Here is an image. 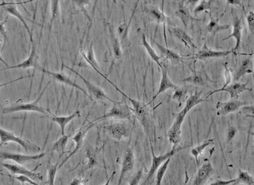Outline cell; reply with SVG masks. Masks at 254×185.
I'll use <instances>...</instances> for the list:
<instances>
[{"mask_svg": "<svg viewBox=\"0 0 254 185\" xmlns=\"http://www.w3.org/2000/svg\"><path fill=\"white\" fill-rule=\"evenodd\" d=\"M213 142H214V140L213 139L206 140V141H204L203 144H201V145L192 148V150H191V154H192V156H194V158H195L197 165H198V164H199L198 157H199L200 155L202 154L203 152L206 150V148H207V147L209 146L210 145H211Z\"/></svg>", "mask_w": 254, "mask_h": 185, "instance_id": "36", "label": "cell"}, {"mask_svg": "<svg viewBox=\"0 0 254 185\" xmlns=\"http://www.w3.org/2000/svg\"><path fill=\"white\" fill-rule=\"evenodd\" d=\"M7 18L4 21H1V25H0V34H1V38H3V40L1 41V46H3V41L5 43L6 41H7V31H6L5 25L6 22L7 21Z\"/></svg>", "mask_w": 254, "mask_h": 185, "instance_id": "47", "label": "cell"}, {"mask_svg": "<svg viewBox=\"0 0 254 185\" xmlns=\"http://www.w3.org/2000/svg\"><path fill=\"white\" fill-rule=\"evenodd\" d=\"M248 104L247 102H242L240 100L231 99L228 102H219L216 103V109H217L216 115L226 116L231 113L238 111L240 108Z\"/></svg>", "mask_w": 254, "mask_h": 185, "instance_id": "14", "label": "cell"}, {"mask_svg": "<svg viewBox=\"0 0 254 185\" xmlns=\"http://www.w3.org/2000/svg\"><path fill=\"white\" fill-rule=\"evenodd\" d=\"M251 134L254 136V132H251Z\"/></svg>", "mask_w": 254, "mask_h": 185, "instance_id": "55", "label": "cell"}, {"mask_svg": "<svg viewBox=\"0 0 254 185\" xmlns=\"http://www.w3.org/2000/svg\"><path fill=\"white\" fill-rule=\"evenodd\" d=\"M224 67H225V84L222 88H225L230 85L231 81H232V74H231V70L228 68V63L225 62L224 64Z\"/></svg>", "mask_w": 254, "mask_h": 185, "instance_id": "44", "label": "cell"}, {"mask_svg": "<svg viewBox=\"0 0 254 185\" xmlns=\"http://www.w3.org/2000/svg\"><path fill=\"white\" fill-rule=\"evenodd\" d=\"M135 164V158L133 150L131 148H127L124 153V159L121 164V173L118 179V185H121L123 180L126 176L129 174L134 169Z\"/></svg>", "mask_w": 254, "mask_h": 185, "instance_id": "20", "label": "cell"}, {"mask_svg": "<svg viewBox=\"0 0 254 185\" xmlns=\"http://www.w3.org/2000/svg\"><path fill=\"white\" fill-rule=\"evenodd\" d=\"M237 129L234 126H230L227 131L226 145H229L232 142L233 138L237 135Z\"/></svg>", "mask_w": 254, "mask_h": 185, "instance_id": "43", "label": "cell"}, {"mask_svg": "<svg viewBox=\"0 0 254 185\" xmlns=\"http://www.w3.org/2000/svg\"><path fill=\"white\" fill-rule=\"evenodd\" d=\"M138 3H139V1H137L136 4H135V8H134L133 12H132V15H131L130 18H129V21L127 22V21H124V22L121 23V25H118V28H117V36H118V39H120L121 42L128 41V35H129L131 22H132L135 11H136Z\"/></svg>", "mask_w": 254, "mask_h": 185, "instance_id": "30", "label": "cell"}, {"mask_svg": "<svg viewBox=\"0 0 254 185\" xmlns=\"http://www.w3.org/2000/svg\"><path fill=\"white\" fill-rule=\"evenodd\" d=\"M103 78L106 80L110 84H111L115 88V89L121 93L124 98L129 100V102L132 104V109L134 114H135V117L138 119V121L142 125L145 134L150 140V143H152L151 140L155 137V128L154 124H153V113H152L153 112V109L149 106L150 103H145L144 102H140V101L136 100V99L129 97L126 93L123 92L120 88H118V87L115 85L112 81H110L106 75H104Z\"/></svg>", "mask_w": 254, "mask_h": 185, "instance_id": "1", "label": "cell"}, {"mask_svg": "<svg viewBox=\"0 0 254 185\" xmlns=\"http://www.w3.org/2000/svg\"><path fill=\"white\" fill-rule=\"evenodd\" d=\"M169 31L171 36L177 39L180 43H183L187 49H197L193 39L183 28H178V27H170Z\"/></svg>", "mask_w": 254, "mask_h": 185, "instance_id": "21", "label": "cell"}, {"mask_svg": "<svg viewBox=\"0 0 254 185\" xmlns=\"http://www.w3.org/2000/svg\"><path fill=\"white\" fill-rule=\"evenodd\" d=\"M13 178L16 179L18 181L21 182L22 184L28 183V184L30 185H39L34 180H31L30 177H26V176L19 175L17 176V177H13Z\"/></svg>", "mask_w": 254, "mask_h": 185, "instance_id": "46", "label": "cell"}, {"mask_svg": "<svg viewBox=\"0 0 254 185\" xmlns=\"http://www.w3.org/2000/svg\"><path fill=\"white\" fill-rule=\"evenodd\" d=\"M234 54L233 49L231 51H214L212 49H208L207 44H204L202 49H200L197 53L191 57V59H195L197 60H208V59L212 58H220V57H226Z\"/></svg>", "mask_w": 254, "mask_h": 185, "instance_id": "18", "label": "cell"}, {"mask_svg": "<svg viewBox=\"0 0 254 185\" xmlns=\"http://www.w3.org/2000/svg\"><path fill=\"white\" fill-rule=\"evenodd\" d=\"M183 82H189L196 86L209 87L208 77L204 71L192 70V74L182 81Z\"/></svg>", "mask_w": 254, "mask_h": 185, "instance_id": "26", "label": "cell"}, {"mask_svg": "<svg viewBox=\"0 0 254 185\" xmlns=\"http://www.w3.org/2000/svg\"><path fill=\"white\" fill-rule=\"evenodd\" d=\"M0 138H1V145H6L8 143L12 142L19 144L27 152H39L41 150V148L37 144H33L30 141H25L22 138L15 135L13 132L3 128H1L0 130Z\"/></svg>", "mask_w": 254, "mask_h": 185, "instance_id": "7", "label": "cell"}, {"mask_svg": "<svg viewBox=\"0 0 254 185\" xmlns=\"http://www.w3.org/2000/svg\"><path fill=\"white\" fill-rule=\"evenodd\" d=\"M202 92L195 90L193 95L190 96L186 102L185 106L183 108V110L179 112L176 115L175 120L172 126L168 132V138H169V144L171 148H176L180 146V144L182 142V126L183 122L187 114L190 112L191 109H193L195 106L203 103V102H208L209 101L207 99L201 97Z\"/></svg>", "mask_w": 254, "mask_h": 185, "instance_id": "2", "label": "cell"}, {"mask_svg": "<svg viewBox=\"0 0 254 185\" xmlns=\"http://www.w3.org/2000/svg\"><path fill=\"white\" fill-rule=\"evenodd\" d=\"M115 171H114V172L112 173V174H111V177H110V178L108 179V180H107V182L106 183V184L103 185H111V182L112 181L113 178H114V175H115Z\"/></svg>", "mask_w": 254, "mask_h": 185, "instance_id": "54", "label": "cell"}, {"mask_svg": "<svg viewBox=\"0 0 254 185\" xmlns=\"http://www.w3.org/2000/svg\"><path fill=\"white\" fill-rule=\"evenodd\" d=\"M59 160L55 164H52L50 162H48L46 165L48 172V185H55V179L56 177L57 171L59 169Z\"/></svg>", "mask_w": 254, "mask_h": 185, "instance_id": "37", "label": "cell"}, {"mask_svg": "<svg viewBox=\"0 0 254 185\" xmlns=\"http://www.w3.org/2000/svg\"><path fill=\"white\" fill-rule=\"evenodd\" d=\"M225 12H226V10L224 11V13L218 19H214L211 17V21L208 22V25H207V28H206V29L209 34L215 35L217 33L226 31V30H228L231 28V25H229V24H224V25L219 24V21L223 17L224 15L225 14Z\"/></svg>", "mask_w": 254, "mask_h": 185, "instance_id": "31", "label": "cell"}, {"mask_svg": "<svg viewBox=\"0 0 254 185\" xmlns=\"http://www.w3.org/2000/svg\"><path fill=\"white\" fill-rule=\"evenodd\" d=\"M162 79H161L160 85H159V90L155 96L152 98V100L149 102V103H152L159 95L164 93L168 89L176 90L179 88L177 85L174 83L172 81L170 80L169 74H168V66L166 64H162Z\"/></svg>", "mask_w": 254, "mask_h": 185, "instance_id": "19", "label": "cell"}, {"mask_svg": "<svg viewBox=\"0 0 254 185\" xmlns=\"http://www.w3.org/2000/svg\"><path fill=\"white\" fill-rule=\"evenodd\" d=\"M69 138H70V135H62V137L60 138L58 141H55L52 145V153L56 151L59 154V159H61L66 153H70L71 152L66 150V147L69 142Z\"/></svg>", "mask_w": 254, "mask_h": 185, "instance_id": "33", "label": "cell"}, {"mask_svg": "<svg viewBox=\"0 0 254 185\" xmlns=\"http://www.w3.org/2000/svg\"><path fill=\"white\" fill-rule=\"evenodd\" d=\"M60 16V1H51V19L49 22V30H51L54 21H56Z\"/></svg>", "mask_w": 254, "mask_h": 185, "instance_id": "39", "label": "cell"}, {"mask_svg": "<svg viewBox=\"0 0 254 185\" xmlns=\"http://www.w3.org/2000/svg\"><path fill=\"white\" fill-rule=\"evenodd\" d=\"M143 175V168L139 169L129 182V185H139V182Z\"/></svg>", "mask_w": 254, "mask_h": 185, "instance_id": "45", "label": "cell"}, {"mask_svg": "<svg viewBox=\"0 0 254 185\" xmlns=\"http://www.w3.org/2000/svg\"><path fill=\"white\" fill-rule=\"evenodd\" d=\"M146 12L148 13V16L153 21H156L157 24H162L163 25L165 43H166V46H168L167 37H166V19H167L163 11V7H162V10H160L156 6H151L146 9Z\"/></svg>", "mask_w": 254, "mask_h": 185, "instance_id": "23", "label": "cell"}, {"mask_svg": "<svg viewBox=\"0 0 254 185\" xmlns=\"http://www.w3.org/2000/svg\"><path fill=\"white\" fill-rule=\"evenodd\" d=\"M1 166L8 170L11 174H20L30 177L34 181H43V176L40 173H37L34 171L27 169L23 165L11 164L1 163Z\"/></svg>", "mask_w": 254, "mask_h": 185, "instance_id": "16", "label": "cell"}, {"mask_svg": "<svg viewBox=\"0 0 254 185\" xmlns=\"http://www.w3.org/2000/svg\"><path fill=\"white\" fill-rule=\"evenodd\" d=\"M248 84L249 82H246V83H241V82H234L232 85H228L225 88H219V89L215 90V91H212V92L208 93L206 99H208L209 96L214 94L216 93L219 92H227L229 93L230 96H231V99H234V100H238L239 96L242 93L245 92V91H252V88H248Z\"/></svg>", "mask_w": 254, "mask_h": 185, "instance_id": "13", "label": "cell"}, {"mask_svg": "<svg viewBox=\"0 0 254 185\" xmlns=\"http://www.w3.org/2000/svg\"><path fill=\"white\" fill-rule=\"evenodd\" d=\"M142 45L144 46V48H145V50H146L149 57L151 58V60H153V61H154L157 64L158 67H159V68L161 70L162 65H163L162 63L160 62L162 57L158 55L156 51H155L154 49L152 48V46H150V43H149L148 41H147L146 36H145V34H144V33H142Z\"/></svg>", "mask_w": 254, "mask_h": 185, "instance_id": "34", "label": "cell"}, {"mask_svg": "<svg viewBox=\"0 0 254 185\" xmlns=\"http://www.w3.org/2000/svg\"><path fill=\"white\" fill-rule=\"evenodd\" d=\"M227 3H228V4H231V5L239 6V7H243L242 3L240 1H237V0H230V1H227Z\"/></svg>", "mask_w": 254, "mask_h": 185, "instance_id": "53", "label": "cell"}, {"mask_svg": "<svg viewBox=\"0 0 254 185\" xmlns=\"http://www.w3.org/2000/svg\"><path fill=\"white\" fill-rule=\"evenodd\" d=\"M97 123V122H96L95 120L89 122L87 123H84L81 128L76 131L74 136L72 138V140H73V142L75 143V145H75V148L69 153V156L66 157V159L63 160V162L60 164L59 168L64 166L68 160H69L72 156H74L82 148L84 145V141H85L86 135H87V132L90 131V129L92 128L94 125H96Z\"/></svg>", "mask_w": 254, "mask_h": 185, "instance_id": "8", "label": "cell"}, {"mask_svg": "<svg viewBox=\"0 0 254 185\" xmlns=\"http://www.w3.org/2000/svg\"><path fill=\"white\" fill-rule=\"evenodd\" d=\"M104 129L113 139L118 141L127 139L131 133L130 127L126 123L113 122L106 124Z\"/></svg>", "mask_w": 254, "mask_h": 185, "instance_id": "10", "label": "cell"}, {"mask_svg": "<svg viewBox=\"0 0 254 185\" xmlns=\"http://www.w3.org/2000/svg\"><path fill=\"white\" fill-rule=\"evenodd\" d=\"M247 22L249 25V31L254 37V11L250 12L247 16Z\"/></svg>", "mask_w": 254, "mask_h": 185, "instance_id": "48", "label": "cell"}, {"mask_svg": "<svg viewBox=\"0 0 254 185\" xmlns=\"http://www.w3.org/2000/svg\"><path fill=\"white\" fill-rule=\"evenodd\" d=\"M170 162H171V158L166 160L165 163L158 170L157 174H156V185H162V181H163V177L166 174L168 169Z\"/></svg>", "mask_w": 254, "mask_h": 185, "instance_id": "41", "label": "cell"}, {"mask_svg": "<svg viewBox=\"0 0 254 185\" xmlns=\"http://www.w3.org/2000/svg\"><path fill=\"white\" fill-rule=\"evenodd\" d=\"M52 81H49L46 84L45 88L40 93L39 97L34 102L31 103H19V102H11L8 103L7 106H4L2 109L3 114H12V113L21 112V111H26V112H38L46 116V117L50 114L51 111L49 109H45L41 105H40V102L41 101L42 97L45 93L48 86Z\"/></svg>", "mask_w": 254, "mask_h": 185, "instance_id": "3", "label": "cell"}, {"mask_svg": "<svg viewBox=\"0 0 254 185\" xmlns=\"http://www.w3.org/2000/svg\"><path fill=\"white\" fill-rule=\"evenodd\" d=\"M64 67H66V68L70 70V71L73 72L75 75H77L82 81H83L84 83H85L86 88L87 89V92H88V94L90 95V99L92 101L96 100L99 102H109L111 103H115L116 101L114 100V99H111L108 95L106 94V92L103 91L102 88H99L97 85H94L92 82H90L88 80L86 79L85 78H84L80 73H78V72L75 71L73 68L71 67H69V66L65 65L64 64Z\"/></svg>", "mask_w": 254, "mask_h": 185, "instance_id": "6", "label": "cell"}, {"mask_svg": "<svg viewBox=\"0 0 254 185\" xmlns=\"http://www.w3.org/2000/svg\"><path fill=\"white\" fill-rule=\"evenodd\" d=\"M154 44L157 46L159 50L160 51L161 55L162 57H164L166 60H169L173 64H179L182 63V60H183V57H181L177 52L171 50L167 47H164L162 46L160 43L156 42V41H153Z\"/></svg>", "mask_w": 254, "mask_h": 185, "instance_id": "28", "label": "cell"}, {"mask_svg": "<svg viewBox=\"0 0 254 185\" xmlns=\"http://www.w3.org/2000/svg\"><path fill=\"white\" fill-rule=\"evenodd\" d=\"M239 184L254 185V178L247 171L239 169L238 177L235 179V182L231 185H237Z\"/></svg>", "mask_w": 254, "mask_h": 185, "instance_id": "35", "label": "cell"}, {"mask_svg": "<svg viewBox=\"0 0 254 185\" xmlns=\"http://www.w3.org/2000/svg\"><path fill=\"white\" fill-rule=\"evenodd\" d=\"M187 92L183 88H180L179 86L178 88L174 90V94L171 96L173 100H176L179 103V106L183 104V102L185 100L186 96H187Z\"/></svg>", "mask_w": 254, "mask_h": 185, "instance_id": "42", "label": "cell"}, {"mask_svg": "<svg viewBox=\"0 0 254 185\" xmlns=\"http://www.w3.org/2000/svg\"><path fill=\"white\" fill-rule=\"evenodd\" d=\"M28 1H25V2H6V1H1V6L6 10L7 13L11 15V16H14L16 19L19 20L21 22H22L23 26L25 27V30H26L27 33H28V37H29L30 41L31 43L34 42V39H33L32 33H31V30H30L29 27H28V24H27L26 21L24 19L23 16H22V13L19 11L18 9V6L19 4H25L28 3Z\"/></svg>", "mask_w": 254, "mask_h": 185, "instance_id": "12", "label": "cell"}, {"mask_svg": "<svg viewBox=\"0 0 254 185\" xmlns=\"http://www.w3.org/2000/svg\"><path fill=\"white\" fill-rule=\"evenodd\" d=\"M79 117H81V111L79 109H77L73 114L68 116H57L51 112L50 114L48 116L47 118L50 120L51 121L53 122V123L59 124L60 127H61V135H66L65 130H66V125L69 123H70L72 120Z\"/></svg>", "mask_w": 254, "mask_h": 185, "instance_id": "24", "label": "cell"}, {"mask_svg": "<svg viewBox=\"0 0 254 185\" xmlns=\"http://www.w3.org/2000/svg\"><path fill=\"white\" fill-rule=\"evenodd\" d=\"M234 182H235V179H234V180H228V181H225V180H217L216 181L211 183L209 185H231L233 184Z\"/></svg>", "mask_w": 254, "mask_h": 185, "instance_id": "50", "label": "cell"}, {"mask_svg": "<svg viewBox=\"0 0 254 185\" xmlns=\"http://www.w3.org/2000/svg\"><path fill=\"white\" fill-rule=\"evenodd\" d=\"M85 180H82V179L75 178L70 183V185H85Z\"/></svg>", "mask_w": 254, "mask_h": 185, "instance_id": "52", "label": "cell"}, {"mask_svg": "<svg viewBox=\"0 0 254 185\" xmlns=\"http://www.w3.org/2000/svg\"><path fill=\"white\" fill-rule=\"evenodd\" d=\"M185 1H181L178 3V6H177L174 15L176 17L180 20L184 26L187 28L189 25L193 22V21H201L202 20L195 19V17H193L191 14L188 7L185 4Z\"/></svg>", "mask_w": 254, "mask_h": 185, "instance_id": "22", "label": "cell"}, {"mask_svg": "<svg viewBox=\"0 0 254 185\" xmlns=\"http://www.w3.org/2000/svg\"><path fill=\"white\" fill-rule=\"evenodd\" d=\"M241 114L247 117H254V106H245L241 108Z\"/></svg>", "mask_w": 254, "mask_h": 185, "instance_id": "49", "label": "cell"}, {"mask_svg": "<svg viewBox=\"0 0 254 185\" xmlns=\"http://www.w3.org/2000/svg\"><path fill=\"white\" fill-rule=\"evenodd\" d=\"M134 116L135 114H134L132 107H130L127 103H126L125 102H116L114 103L112 108L110 109L109 111L94 120L99 123L102 120L114 118L127 120L131 122L133 119Z\"/></svg>", "mask_w": 254, "mask_h": 185, "instance_id": "4", "label": "cell"}, {"mask_svg": "<svg viewBox=\"0 0 254 185\" xmlns=\"http://www.w3.org/2000/svg\"><path fill=\"white\" fill-rule=\"evenodd\" d=\"M46 156V153H43L37 155H24L21 153H12V152L1 151V159L2 161L10 160L16 162L17 164L23 165L25 163H31L35 161L40 160Z\"/></svg>", "mask_w": 254, "mask_h": 185, "instance_id": "11", "label": "cell"}, {"mask_svg": "<svg viewBox=\"0 0 254 185\" xmlns=\"http://www.w3.org/2000/svg\"><path fill=\"white\" fill-rule=\"evenodd\" d=\"M31 43V49L30 55L28 56L26 60H24L22 62L16 65L7 66L1 70H10V69H23V70H27L28 68H34L35 70L41 71L43 67L40 65L39 63V55L37 54V46L34 42Z\"/></svg>", "mask_w": 254, "mask_h": 185, "instance_id": "9", "label": "cell"}, {"mask_svg": "<svg viewBox=\"0 0 254 185\" xmlns=\"http://www.w3.org/2000/svg\"><path fill=\"white\" fill-rule=\"evenodd\" d=\"M86 157H87V161H88V163H87L85 170L92 169V168H94L97 164V154H96L95 150H94V148L90 146L87 149Z\"/></svg>", "mask_w": 254, "mask_h": 185, "instance_id": "38", "label": "cell"}, {"mask_svg": "<svg viewBox=\"0 0 254 185\" xmlns=\"http://www.w3.org/2000/svg\"><path fill=\"white\" fill-rule=\"evenodd\" d=\"M254 73L253 62L250 58L246 59L242 62L238 70L234 75V81H238L240 78L247 74H252Z\"/></svg>", "mask_w": 254, "mask_h": 185, "instance_id": "32", "label": "cell"}, {"mask_svg": "<svg viewBox=\"0 0 254 185\" xmlns=\"http://www.w3.org/2000/svg\"><path fill=\"white\" fill-rule=\"evenodd\" d=\"M150 147H151L152 156H153V160H152V164L150 166V170H149L148 177H147L146 180L144 182L143 185H145L153 179V176L155 175L158 170L159 169L161 166L165 163L166 160L172 157L174 154L178 153L180 150H184V149L188 148V146H179L176 148H171L167 153L163 155H160V156H156L153 150V145L152 143H150Z\"/></svg>", "mask_w": 254, "mask_h": 185, "instance_id": "5", "label": "cell"}, {"mask_svg": "<svg viewBox=\"0 0 254 185\" xmlns=\"http://www.w3.org/2000/svg\"><path fill=\"white\" fill-rule=\"evenodd\" d=\"M42 73H43L44 74L48 75L49 77H51L52 78V80L54 81H57V82H61V83L65 84V85H69V86L73 87V88H76V89L79 90V91H82L85 96H87V97L90 98V95L88 94V93L86 91L85 89H84L83 88L80 86V85H78L75 81H73L70 77L68 76L67 75L65 74L64 73H55V72L49 71V70H46L45 68L42 69L41 71Z\"/></svg>", "mask_w": 254, "mask_h": 185, "instance_id": "15", "label": "cell"}, {"mask_svg": "<svg viewBox=\"0 0 254 185\" xmlns=\"http://www.w3.org/2000/svg\"><path fill=\"white\" fill-rule=\"evenodd\" d=\"M73 3H75V4H78V6H79V7H80L81 10H83L84 13H85L86 16H87V18H88V19L90 20V16H89V15L87 14V11H86V10L85 9V4H90V1H73Z\"/></svg>", "mask_w": 254, "mask_h": 185, "instance_id": "51", "label": "cell"}, {"mask_svg": "<svg viewBox=\"0 0 254 185\" xmlns=\"http://www.w3.org/2000/svg\"><path fill=\"white\" fill-rule=\"evenodd\" d=\"M232 33L229 37L225 38L222 41H226L231 38H234L235 39V46L233 49L234 54H236V52L238 50L241 44L242 40V32H243V24H242L241 20L239 19L238 16H233V25H232Z\"/></svg>", "mask_w": 254, "mask_h": 185, "instance_id": "25", "label": "cell"}, {"mask_svg": "<svg viewBox=\"0 0 254 185\" xmlns=\"http://www.w3.org/2000/svg\"><path fill=\"white\" fill-rule=\"evenodd\" d=\"M108 29H109L110 40H111L113 55H114V62H115L120 60L122 57L121 41L118 39V36L115 34L114 28L110 24H108Z\"/></svg>", "mask_w": 254, "mask_h": 185, "instance_id": "27", "label": "cell"}, {"mask_svg": "<svg viewBox=\"0 0 254 185\" xmlns=\"http://www.w3.org/2000/svg\"><path fill=\"white\" fill-rule=\"evenodd\" d=\"M214 172V168L212 166L211 162L208 159H205L204 163L197 172L192 185H205Z\"/></svg>", "mask_w": 254, "mask_h": 185, "instance_id": "17", "label": "cell"}, {"mask_svg": "<svg viewBox=\"0 0 254 185\" xmlns=\"http://www.w3.org/2000/svg\"><path fill=\"white\" fill-rule=\"evenodd\" d=\"M80 53L83 58L85 59V61L87 62V64H90L94 69V71L100 75L101 72L100 71L98 62H97V60L94 57V50H93V41H92L91 44L89 46L87 51H85V49H81Z\"/></svg>", "mask_w": 254, "mask_h": 185, "instance_id": "29", "label": "cell"}, {"mask_svg": "<svg viewBox=\"0 0 254 185\" xmlns=\"http://www.w3.org/2000/svg\"><path fill=\"white\" fill-rule=\"evenodd\" d=\"M213 1L210 0V1H198V4L195 6V9L193 10L195 17H196L199 13L202 12L207 11L208 10H211V4Z\"/></svg>", "mask_w": 254, "mask_h": 185, "instance_id": "40", "label": "cell"}]
</instances>
